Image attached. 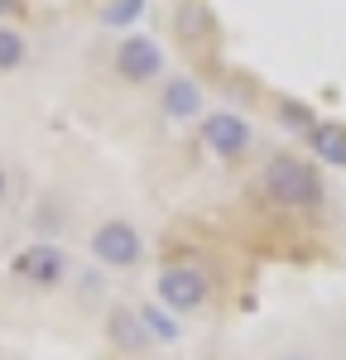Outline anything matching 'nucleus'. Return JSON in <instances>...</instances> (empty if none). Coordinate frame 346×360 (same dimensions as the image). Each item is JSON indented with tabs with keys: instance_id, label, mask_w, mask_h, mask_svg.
I'll return each mask as SVG.
<instances>
[{
	"instance_id": "nucleus-9",
	"label": "nucleus",
	"mask_w": 346,
	"mask_h": 360,
	"mask_svg": "<svg viewBox=\"0 0 346 360\" xmlns=\"http://www.w3.org/2000/svg\"><path fill=\"white\" fill-rule=\"evenodd\" d=\"M164 111H169L173 120H188V115H198V111H202V91H198V82H188V77L169 82V91H164Z\"/></svg>"
},
{
	"instance_id": "nucleus-5",
	"label": "nucleus",
	"mask_w": 346,
	"mask_h": 360,
	"mask_svg": "<svg viewBox=\"0 0 346 360\" xmlns=\"http://www.w3.org/2000/svg\"><path fill=\"white\" fill-rule=\"evenodd\" d=\"M202 139H207V149H217L222 159H236V154H245V144H250V125L241 120V115L231 111H217L202 120Z\"/></svg>"
},
{
	"instance_id": "nucleus-1",
	"label": "nucleus",
	"mask_w": 346,
	"mask_h": 360,
	"mask_svg": "<svg viewBox=\"0 0 346 360\" xmlns=\"http://www.w3.org/2000/svg\"><path fill=\"white\" fill-rule=\"evenodd\" d=\"M260 183H264V197L279 207H317L322 202V178L303 159H288V154L269 159Z\"/></svg>"
},
{
	"instance_id": "nucleus-12",
	"label": "nucleus",
	"mask_w": 346,
	"mask_h": 360,
	"mask_svg": "<svg viewBox=\"0 0 346 360\" xmlns=\"http://www.w3.org/2000/svg\"><path fill=\"white\" fill-rule=\"evenodd\" d=\"M140 322H144V332H154L159 341H173V336H178V327H173V322L164 317V312H159V307H144Z\"/></svg>"
},
{
	"instance_id": "nucleus-4",
	"label": "nucleus",
	"mask_w": 346,
	"mask_h": 360,
	"mask_svg": "<svg viewBox=\"0 0 346 360\" xmlns=\"http://www.w3.org/2000/svg\"><path fill=\"white\" fill-rule=\"evenodd\" d=\"M159 68H164V53H159L154 39H144V34L120 39V49H115V72H120L125 82H149V77H159Z\"/></svg>"
},
{
	"instance_id": "nucleus-8",
	"label": "nucleus",
	"mask_w": 346,
	"mask_h": 360,
	"mask_svg": "<svg viewBox=\"0 0 346 360\" xmlns=\"http://www.w3.org/2000/svg\"><path fill=\"white\" fill-rule=\"evenodd\" d=\"M111 341L120 346V351H144L149 346V332H144L140 312H130V307H120L111 317Z\"/></svg>"
},
{
	"instance_id": "nucleus-11",
	"label": "nucleus",
	"mask_w": 346,
	"mask_h": 360,
	"mask_svg": "<svg viewBox=\"0 0 346 360\" xmlns=\"http://www.w3.org/2000/svg\"><path fill=\"white\" fill-rule=\"evenodd\" d=\"M20 63H25V39L15 29H0V72L20 68Z\"/></svg>"
},
{
	"instance_id": "nucleus-7",
	"label": "nucleus",
	"mask_w": 346,
	"mask_h": 360,
	"mask_svg": "<svg viewBox=\"0 0 346 360\" xmlns=\"http://www.w3.org/2000/svg\"><path fill=\"white\" fill-rule=\"evenodd\" d=\"M308 144H313V154L322 164L346 168V125L342 120H317L313 130H308Z\"/></svg>"
},
{
	"instance_id": "nucleus-6",
	"label": "nucleus",
	"mask_w": 346,
	"mask_h": 360,
	"mask_svg": "<svg viewBox=\"0 0 346 360\" xmlns=\"http://www.w3.org/2000/svg\"><path fill=\"white\" fill-rule=\"evenodd\" d=\"M15 274H25L29 283H58L68 274V259L58 245H29L15 255Z\"/></svg>"
},
{
	"instance_id": "nucleus-15",
	"label": "nucleus",
	"mask_w": 346,
	"mask_h": 360,
	"mask_svg": "<svg viewBox=\"0 0 346 360\" xmlns=\"http://www.w3.org/2000/svg\"><path fill=\"white\" fill-rule=\"evenodd\" d=\"M5 10H15V0H0V15H5Z\"/></svg>"
},
{
	"instance_id": "nucleus-14",
	"label": "nucleus",
	"mask_w": 346,
	"mask_h": 360,
	"mask_svg": "<svg viewBox=\"0 0 346 360\" xmlns=\"http://www.w3.org/2000/svg\"><path fill=\"white\" fill-rule=\"evenodd\" d=\"M279 111L288 115V125H293V130H313V111H308V106H298V101H284Z\"/></svg>"
},
{
	"instance_id": "nucleus-3",
	"label": "nucleus",
	"mask_w": 346,
	"mask_h": 360,
	"mask_svg": "<svg viewBox=\"0 0 346 360\" xmlns=\"http://www.w3.org/2000/svg\"><path fill=\"white\" fill-rule=\"evenodd\" d=\"M91 255H96L101 264H111V269H125V264L140 259V231H135L130 221L96 226V236H91Z\"/></svg>"
},
{
	"instance_id": "nucleus-13",
	"label": "nucleus",
	"mask_w": 346,
	"mask_h": 360,
	"mask_svg": "<svg viewBox=\"0 0 346 360\" xmlns=\"http://www.w3.org/2000/svg\"><path fill=\"white\" fill-rule=\"evenodd\" d=\"M144 0H111L106 5V25H130V20H140Z\"/></svg>"
},
{
	"instance_id": "nucleus-16",
	"label": "nucleus",
	"mask_w": 346,
	"mask_h": 360,
	"mask_svg": "<svg viewBox=\"0 0 346 360\" xmlns=\"http://www.w3.org/2000/svg\"><path fill=\"white\" fill-rule=\"evenodd\" d=\"M284 360H313V356H284Z\"/></svg>"
},
{
	"instance_id": "nucleus-2",
	"label": "nucleus",
	"mask_w": 346,
	"mask_h": 360,
	"mask_svg": "<svg viewBox=\"0 0 346 360\" xmlns=\"http://www.w3.org/2000/svg\"><path fill=\"white\" fill-rule=\"evenodd\" d=\"M159 298L173 312H198L207 303V274H202L198 264H169L159 274Z\"/></svg>"
},
{
	"instance_id": "nucleus-10",
	"label": "nucleus",
	"mask_w": 346,
	"mask_h": 360,
	"mask_svg": "<svg viewBox=\"0 0 346 360\" xmlns=\"http://www.w3.org/2000/svg\"><path fill=\"white\" fill-rule=\"evenodd\" d=\"M173 25H178V34H183V39H202V34L212 29V20H207V10H202V5H183Z\"/></svg>"
},
{
	"instance_id": "nucleus-17",
	"label": "nucleus",
	"mask_w": 346,
	"mask_h": 360,
	"mask_svg": "<svg viewBox=\"0 0 346 360\" xmlns=\"http://www.w3.org/2000/svg\"><path fill=\"white\" fill-rule=\"evenodd\" d=\"M0 197H5V173H0Z\"/></svg>"
}]
</instances>
